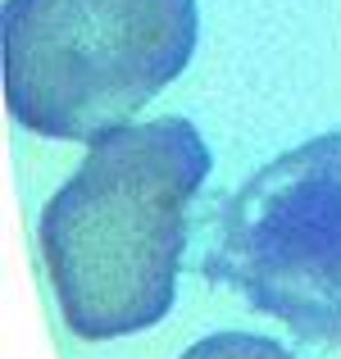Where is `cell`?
Masks as SVG:
<instances>
[{"label":"cell","instance_id":"1","mask_svg":"<svg viewBox=\"0 0 341 359\" xmlns=\"http://www.w3.org/2000/svg\"><path fill=\"white\" fill-rule=\"evenodd\" d=\"M205 177L210 146L187 118L123 123L91 141L36 228L73 337H132L173 309L192 201Z\"/></svg>","mask_w":341,"mask_h":359},{"label":"cell","instance_id":"2","mask_svg":"<svg viewBox=\"0 0 341 359\" xmlns=\"http://www.w3.org/2000/svg\"><path fill=\"white\" fill-rule=\"evenodd\" d=\"M196 36V0H5V105L36 137L96 141L187 73Z\"/></svg>","mask_w":341,"mask_h":359},{"label":"cell","instance_id":"3","mask_svg":"<svg viewBox=\"0 0 341 359\" xmlns=\"http://www.w3.org/2000/svg\"><path fill=\"white\" fill-rule=\"evenodd\" d=\"M201 278L300 341L341 346V128L291 146L210 205Z\"/></svg>","mask_w":341,"mask_h":359},{"label":"cell","instance_id":"4","mask_svg":"<svg viewBox=\"0 0 341 359\" xmlns=\"http://www.w3.org/2000/svg\"><path fill=\"white\" fill-rule=\"evenodd\" d=\"M182 359H296L287 346L269 341V337H255V332H214L205 341L187 346Z\"/></svg>","mask_w":341,"mask_h":359}]
</instances>
